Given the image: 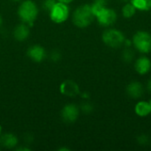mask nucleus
Returning a JSON list of instances; mask_svg holds the SVG:
<instances>
[{
	"label": "nucleus",
	"instance_id": "nucleus-1",
	"mask_svg": "<svg viewBox=\"0 0 151 151\" xmlns=\"http://www.w3.org/2000/svg\"><path fill=\"white\" fill-rule=\"evenodd\" d=\"M95 19V14L92 11L91 5L88 4L80 5L77 7L72 15V20L74 26L80 28L88 27Z\"/></svg>",
	"mask_w": 151,
	"mask_h": 151
},
{
	"label": "nucleus",
	"instance_id": "nucleus-2",
	"mask_svg": "<svg viewBox=\"0 0 151 151\" xmlns=\"http://www.w3.org/2000/svg\"><path fill=\"white\" fill-rule=\"evenodd\" d=\"M18 16L21 22L27 24L29 27L33 26L36 20L39 9L37 4L32 0H23L18 7Z\"/></svg>",
	"mask_w": 151,
	"mask_h": 151
},
{
	"label": "nucleus",
	"instance_id": "nucleus-3",
	"mask_svg": "<svg viewBox=\"0 0 151 151\" xmlns=\"http://www.w3.org/2000/svg\"><path fill=\"white\" fill-rule=\"evenodd\" d=\"M126 39L127 38L121 30L111 27H106V29L102 34L103 42L111 49H119L122 47Z\"/></svg>",
	"mask_w": 151,
	"mask_h": 151
},
{
	"label": "nucleus",
	"instance_id": "nucleus-4",
	"mask_svg": "<svg viewBox=\"0 0 151 151\" xmlns=\"http://www.w3.org/2000/svg\"><path fill=\"white\" fill-rule=\"evenodd\" d=\"M132 44L139 53L149 54L151 51V34L145 30L136 31L132 37Z\"/></svg>",
	"mask_w": 151,
	"mask_h": 151
},
{
	"label": "nucleus",
	"instance_id": "nucleus-5",
	"mask_svg": "<svg viewBox=\"0 0 151 151\" xmlns=\"http://www.w3.org/2000/svg\"><path fill=\"white\" fill-rule=\"evenodd\" d=\"M49 16L51 21L54 23L62 24L69 19L70 8L68 4L57 1V3L49 12Z\"/></svg>",
	"mask_w": 151,
	"mask_h": 151
},
{
	"label": "nucleus",
	"instance_id": "nucleus-6",
	"mask_svg": "<svg viewBox=\"0 0 151 151\" xmlns=\"http://www.w3.org/2000/svg\"><path fill=\"white\" fill-rule=\"evenodd\" d=\"M97 23L104 27H110L115 24L118 19V14L113 8L105 6L95 14Z\"/></svg>",
	"mask_w": 151,
	"mask_h": 151
},
{
	"label": "nucleus",
	"instance_id": "nucleus-7",
	"mask_svg": "<svg viewBox=\"0 0 151 151\" xmlns=\"http://www.w3.org/2000/svg\"><path fill=\"white\" fill-rule=\"evenodd\" d=\"M80 107L76 104H68L63 107L61 111V118L65 123H74L80 116Z\"/></svg>",
	"mask_w": 151,
	"mask_h": 151
},
{
	"label": "nucleus",
	"instance_id": "nucleus-8",
	"mask_svg": "<svg viewBox=\"0 0 151 151\" xmlns=\"http://www.w3.org/2000/svg\"><path fill=\"white\" fill-rule=\"evenodd\" d=\"M60 93L68 97H75L80 95V87L79 85L73 80H65L64 81L59 87Z\"/></svg>",
	"mask_w": 151,
	"mask_h": 151
},
{
	"label": "nucleus",
	"instance_id": "nucleus-9",
	"mask_svg": "<svg viewBox=\"0 0 151 151\" xmlns=\"http://www.w3.org/2000/svg\"><path fill=\"white\" fill-rule=\"evenodd\" d=\"M134 70L140 75H146L151 71V60L146 55H142L134 60Z\"/></svg>",
	"mask_w": 151,
	"mask_h": 151
},
{
	"label": "nucleus",
	"instance_id": "nucleus-10",
	"mask_svg": "<svg viewBox=\"0 0 151 151\" xmlns=\"http://www.w3.org/2000/svg\"><path fill=\"white\" fill-rule=\"evenodd\" d=\"M27 54L28 58L35 63H41L46 58L45 49L39 44H35L30 46L27 51Z\"/></svg>",
	"mask_w": 151,
	"mask_h": 151
},
{
	"label": "nucleus",
	"instance_id": "nucleus-11",
	"mask_svg": "<svg viewBox=\"0 0 151 151\" xmlns=\"http://www.w3.org/2000/svg\"><path fill=\"white\" fill-rule=\"evenodd\" d=\"M127 96L132 98V99H139L143 96L144 93V87L143 85L137 81H133L129 82L126 88Z\"/></svg>",
	"mask_w": 151,
	"mask_h": 151
},
{
	"label": "nucleus",
	"instance_id": "nucleus-12",
	"mask_svg": "<svg viewBox=\"0 0 151 151\" xmlns=\"http://www.w3.org/2000/svg\"><path fill=\"white\" fill-rule=\"evenodd\" d=\"M30 35V27L26 23H20L13 30L14 39L19 42H24Z\"/></svg>",
	"mask_w": 151,
	"mask_h": 151
},
{
	"label": "nucleus",
	"instance_id": "nucleus-13",
	"mask_svg": "<svg viewBox=\"0 0 151 151\" xmlns=\"http://www.w3.org/2000/svg\"><path fill=\"white\" fill-rule=\"evenodd\" d=\"M134 112L140 118H146L151 114L150 104L149 101H139L134 105Z\"/></svg>",
	"mask_w": 151,
	"mask_h": 151
},
{
	"label": "nucleus",
	"instance_id": "nucleus-14",
	"mask_svg": "<svg viewBox=\"0 0 151 151\" xmlns=\"http://www.w3.org/2000/svg\"><path fill=\"white\" fill-rule=\"evenodd\" d=\"M19 140L13 134H4L0 136V145L6 149H14L18 145Z\"/></svg>",
	"mask_w": 151,
	"mask_h": 151
},
{
	"label": "nucleus",
	"instance_id": "nucleus-15",
	"mask_svg": "<svg viewBox=\"0 0 151 151\" xmlns=\"http://www.w3.org/2000/svg\"><path fill=\"white\" fill-rule=\"evenodd\" d=\"M136 12V8L131 2L125 3L121 8V14L125 19H132L135 15Z\"/></svg>",
	"mask_w": 151,
	"mask_h": 151
},
{
	"label": "nucleus",
	"instance_id": "nucleus-16",
	"mask_svg": "<svg viewBox=\"0 0 151 151\" xmlns=\"http://www.w3.org/2000/svg\"><path fill=\"white\" fill-rule=\"evenodd\" d=\"M139 12H150L151 11V0H130Z\"/></svg>",
	"mask_w": 151,
	"mask_h": 151
},
{
	"label": "nucleus",
	"instance_id": "nucleus-17",
	"mask_svg": "<svg viewBox=\"0 0 151 151\" xmlns=\"http://www.w3.org/2000/svg\"><path fill=\"white\" fill-rule=\"evenodd\" d=\"M135 58V53L134 50L131 48V47H125V49L123 50L122 53H121V59L127 63L129 64L131 62H133Z\"/></svg>",
	"mask_w": 151,
	"mask_h": 151
},
{
	"label": "nucleus",
	"instance_id": "nucleus-18",
	"mask_svg": "<svg viewBox=\"0 0 151 151\" xmlns=\"http://www.w3.org/2000/svg\"><path fill=\"white\" fill-rule=\"evenodd\" d=\"M107 2H108V0H94L93 3L90 4L94 14H96L102 8L107 6Z\"/></svg>",
	"mask_w": 151,
	"mask_h": 151
},
{
	"label": "nucleus",
	"instance_id": "nucleus-19",
	"mask_svg": "<svg viewBox=\"0 0 151 151\" xmlns=\"http://www.w3.org/2000/svg\"><path fill=\"white\" fill-rule=\"evenodd\" d=\"M136 142L140 146L146 147L150 143V136L148 134H139L136 137Z\"/></svg>",
	"mask_w": 151,
	"mask_h": 151
},
{
	"label": "nucleus",
	"instance_id": "nucleus-20",
	"mask_svg": "<svg viewBox=\"0 0 151 151\" xmlns=\"http://www.w3.org/2000/svg\"><path fill=\"white\" fill-rule=\"evenodd\" d=\"M80 110L81 111H83L84 113L86 114H88V113H91L94 110V107L93 105L89 103V102H84L81 106H80Z\"/></svg>",
	"mask_w": 151,
	"mask_h": 151
},
{
	"label": "nucleus",
	"instance_id": "nucleus-21",
	"mask_svg": "<svg viewBox=\"0 0 151 151\" xmlns=\"http://www.w3.org/2000/svg\"><path fill=\"white\" fill-rule=\"evenodd\" d=\"M56 3L57 0H44V2L42 3V8L44 9V11L49 12Z\"/></svg>",
	"mask_w": 151,
	"mask_h": 151
},
{
	"label": "nucleus",
	"instance_id": "nucleus-22",
	"mask_svg": "<svg viewBox=\"0 0 151 151\" xmlns=\"http://www.w3.org/2000/svg\"><path fill=\"white\" fill-rule=\"evenodd\" d=\"M50 58L53 61H58L61 58V55L58 51H53L50 55Z\"/></svg>",
	"mask_w": 151,
	"mask_h": 151
},
{
	"label": "nucleus",
	"instance_id": "nucleus-23",
	"mask_svg": "<svg viewBox=\"0 0 151 151\" xmlns=\"http://www.w3.org/2000/svg\"><path fill=\"white\" fill-rule=\"evenodd\" d=\"M58 2H61V3H64V4H71L73 1H74V0H57Z\"/></svg>",
	"mask_w": 151,
	"mask_h": 151
},
{
	"label": "nucleus",
	"instance_id": "nucleus-24",
	"mask_svg": "<svg viewBox=\"0 0 151 151\" xmlns=\"http://www.w3.org/2000/svg\"><path fill=\"white\" fill-rule=\"evenodd\" d=\"M147 89L149 90L150 93H151V78L148 81V83H147Z\"/></svg>",
	"mask_w": 151,
	"mask_h": 151
},
{
	"label": "nucleus",
	"instance_id": "nucleus-25",
	"mask_svg": "<svg viewBox=\"0 0 151 151\" xmlns=\"http://www.w3.org/2000/svg\"><path fill=\"white\" fill-rule=\"evenodd\" d=\"M2 24H3V19H2V16L0 15V27L2 26Z\"/></svg>",
	"mask_w": 151,
	"mask_h": 151
},
{
	"label": "nucleus",
	"instance_id": "nucleus-26",
	"mask_svg": "<svg viewBox=\"0 0 151 151\" xmlns=\"http://www.w3.org/2000/svg\"><path fill=\"white\" fill-rule=\"evenodd\" d=\"M119 1H121V2H123V3H127V2H130V0H119Z\"/></svg>",
	"mask_w": 151,
	"mask_h": 151
},
{
	"label": "nucleus",
	"instance_id": "nucleus-27",
	"mask_svg": "<svg viewBox=\"0 0 151 151\" xmlns=\"http://www.w3.org/2000/svg\"><path fill=\"white\" fill-rule=\"evenodd\" d=\"M1 134H2V126L0 124V136H1Z\"/></svg>",
	"mask_w": 151,
	"mask_h": 151
},
{
	"label": "nucleus",
	"instance_id": "nucleus-28",
	"mask_svg": "<svg viewBox=\"0 0 151 151\" xmlns=\"http://www.w3.org/2000/svg\"><path fill=\"white\" fill-rule=\"evenodd\" d=\"M12 1H23V0H12Z\"/></svg>",
	"mask_w": 151,
	"mask_h": 151
},
{
	"label": "nucleus",
	"instance_id": "nucleus-29",
	"mask_svg": "<svg viewBox=\"0 0 151 151\" xmlns=\"http://www.w3.org/2000/svg\"><path fill=\"white\" fill-rule=\"evenodd\" d=\"M149 102H150V107H151V99L149 101Z\"/></svg>",
	"mask_w": 151,
	"mask_h": 151
}]
</instances>
